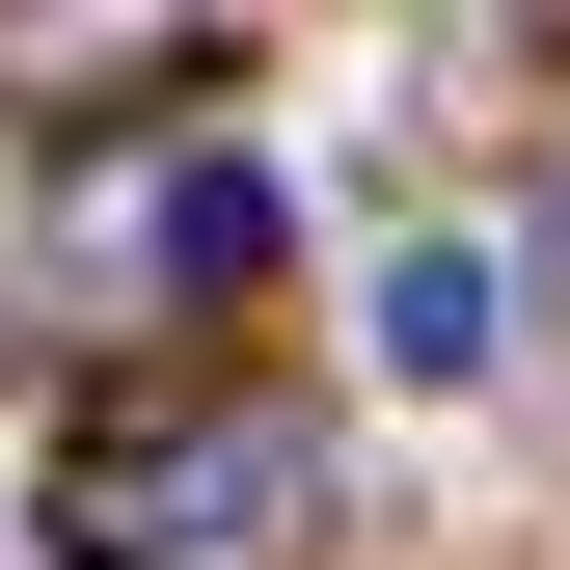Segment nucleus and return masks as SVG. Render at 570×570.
Returning a JSON list of instances; mask_svg holds the SVG:
<instances>
[{"label": "nucleus", "mask_w": 570, "mask_h": 570, "mask_svg": "<svg viewBox=\"0 0 570 570\" xmlns=\"http://www.w3.org/2000/svg\"><path fill=\"white\" fill-rule=\"evenodd\" d=\"M326 543V407H164L82 462V570H299Z\"/></svg>", "instance_id": "1"}, {"label": "nucleus", "mask_w": 570, "mask_h": 570, "mask_svg": "<svg viewBox=\"0 0 570 570\" xmlns=\"http://www.w3.org/2000/svg\"><path fill=\"white\" fill-rule=\"evenodd\" d=\"M489 353H517L489 245H407V272H381V381H489Z\"/></svg>", "instance_id": "2"}, {"label": "nucleus", "mask_w": 570, "mask_h": 570, "mask_svg": "<svg viewBox=\"0 0 570 570\" xmlns=\"http://www.w3.org/2000/svg\"><path fill=\"white\" fill-rule=\"evenodd\" d=\"M164 272L245 299V272H272V164H164Z\"/></svg>", "instance_id": "3"}]
</instances>
